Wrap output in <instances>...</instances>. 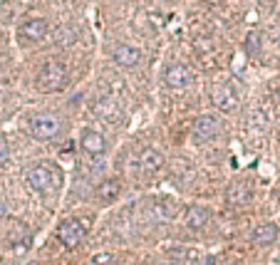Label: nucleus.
Here are the masks:
<instances>
[{"mask_svg":"<svg viewBox=\"0 0 280 265\" xmlns=\"http://www.w3.org/2000/svg\"><path fill=\"white\" fill-rule=\"evenodd\" d=\"M112 263H114L112 253H97V255H92V265H112Z\"/></svg>","mask_w":280,"mask_h":265,"instance_id":"a211bd4d","label":"nucleus"},{"mask_svg":"<svg viewBox=\"0 0 280 265\" xmlns=\"http://www.w3.org/2000/svg\"><path fill=\"white\" fill-rule=\"evenodd\" d=\"M47 20L45 17H28L20 28H17V37L25 42V45H32V42H40L47 37Z\"/></svg>","mask_w":280,"mask_h":265,"instance_id":"423d86ee","label":"nucleus"},{"mask_svg":"<svg viewBox=\"0 0 280 265\" xmlns=\"http://www.w3.org/2000/svg\"><path fill=\"white\" fill-rule=\"evenodd\" d=\"M216 134H218V122H216L213 117L203 114V117L194 119V126H191V137H194V141H196V144H206V141H211L213 137H216Z\"/></svg>","mask_w":280,"mask_h":265,"instance_id":"6e6552de","label":"nucleus"},{"mask_svg":"<svg viewBox=\"0 0 280 265\" xmlns=\"http://www.w3.org/2000/svg\"><path fill=\"white\" fill-rule=\"evenodd\" d=\"M70 84V70L65 62L60 60H47L40 67L38 77H35V87L45 92V94H55V92H62L65 87Z\"/></svg>","mask_w":280,"mask_h":265,"instance_id":"f03ea898","label":"nucleus"},{"mask_svg":"<svg viewBox=\"0 0 280 265\" xmlns=\"http://www.w3.org/2000/svg\"><path fill=\"white\" fill-rule=\"evenodd\" d=\"M196 265H216V258L213 255H203V258H198Z\"/></svg>","mask_w":280,"mask_h":265,"instance_id":"aec40b11","label":"nucleus"},{"mask_svg":"<svg viewBox=\"0 0 280 265\" xmlns=\"http://www.w3.org/2000/svg\"><path fill=\"white\" fill-rule=\"evenodd\" d=\"M246 50L255 55V50H260V35L258 32H248V37H246Z\"/></svg>","mask_w":280,"mask_h":265,"instance_id":"f3484780","label":"nucleus"},{"mask_svg":"<svg viewBox=\"0 0 280 265\" xmlns=\"http://www.w3.org/2000/svg\"><path fill=\"white\" fill-rule=\"evenodd\" d=\"M84 236H87V223L80 221V218H67V221H62L60 228H57V238H60V243H62L65 248H70V251L82 243Z\"/></svg>","mask_w":280,"mask_h":265,"instance_id":"20e7f679","label":"nucleus"},{"mask_svg":"<svg viewBox=\"0 0 280 265\" xmlns=\"http://www.w3.org/2000/svg\"><path fill=\"white\" fill-rule=\"evenodd\" d=\"M278 231H280V216H278Z\"/></svg>","mask_w":280,"mask_h":265,"instance_id":"5701e85b","label":"nucleus"},{"mask_svg":"<svg viewBox=\"0 0 280 265\" xmlns=\"http://www.w3.org/2000/svg\"><path fill=\"white\" fill-rule=\"evenodd\" d=\"M139 168L144 171V174H156V171H161V168H164V154L159 152V149H154V146L141 149Z\"/></svg>","mask_w":280,"mask_h":265,"instance_id":"f8f14e48","label":"nucleus"},{"mask_svg":"<svg viewBox=\"0 0 280 265\" xmlns=\"http://www.w3.org/2000/svg\"><path fill=\"white\" fill-rule=\"evenodd\" d=\"M194 80V74L191 70L181 65V62H174V65H169L166 72H164V82H166L169 89H174V92H179V89H186L189 84Z\"/></svg>","mask_w":280,"mask_h":265,"instance_id":"0eeeda50","label":"nucleus"},{"mask_svg":"<svg viewBox=\"0 0 280 265\" xmlns=\"http://www.w3.org/2000/svg\"><path fill=\"white\" fill-rule=\"evenodd\" d=\"M60 131H62V119H60L57 114L42 112V114H35V117L30 119V134H32L35 139H40V141L55 139Z\"/></svg>","mask_w":280,"mask_h":265,"instance_id":"7ed1b4c3","label":"nucleus"},{"mask_svg":"<svg viewBox=\"0 0 280 265\" xmlns=\"http://www.w3.org/2000/svg\"><path fill=\"white\" fill-rule=\"evenodd\" d=\"M0 77H3V62H0Z\"/></svg>","mask_w":280,"mask_h":265,"instance_id":"4be33fe9","label":"nucleus"},{"mask_svg":"<svg viewBox=\"0 0 280 265\" xmlns=\"http://www.w3.org/2000/svg\"><path fill=\"white\" fill-rule=\"evenodd\" d=\"M152 213H154V218H159V221H171V218H174V211H171L166 198L154 201V203H152Z\"/></svg>","mask_w":280,"mask_h":265,"instance_id":"dca6fc26","label":"nucleus"},{"mask_svg":"<svg viewBox=\"0 0 280 265\" xmlns=\"http://www.w3.org/2000/svg\"><path fill=\"white\" fill-rule=\"evenodd\" d=\"M80 146L82 152H87L89 156H102L107 152V139L102 131H95V129H84L82 139H80Z\"/></svg>","mask_w":280,"mask_h":265,"instance_id":"9d476101","label":"nucleus"},{"mask_svg":"<svg viewBox=\"0 0 280 265\" xmlns=\"http://www.w3.org/2000/svg\"><path fill=\"white\" fill-rule=\"evenodd\" d=\"M122 194V183L117 181V179H104V181H99L97 186V198L102 203H114L117 198Z\"/></svg>","mask_w":280,"mask_h":265,"instance_id":"2eb2a0df","label":"nucleus"},{"mask_svg":"<svg viewBox=\"0 0 280 265\" xmlns=\"http://www.w3.org/2000/svg\"><path fill=\"white\" fill-rule=\"evenodd\" d=\"M8 156H10V149H8V141L0 137V164H5L8 161Z\"/></svg>","mask_w":280,"mask_h":265,"instance_id":"6ab92c4d","label":"nucleus"},{"mask_svg":"<svg viewBox=\"0 0 280 265\" xmlns=\"http://www.w3.org/2000/svg\"><path fill=\"white\" fill-rule=\"evenodd\" d=\"M211 221V211L206 206H189L183 213V223L189 231H203Z\"/></svg>","mask_w":280,"mask_h":265,"instance_id":"9b49d317","label":"nucleus"},{"mask_svg":"<svg viewBox=\"0 0 280 265\" xmlns=\"http://www.w3.org/2000/svg\"><path fill=\"white\" fill-rule=\"evenodd\" d=\"M278 240V225L275 223H260L253 228L251 233V243L253 245H260V248H266V245H273Z\"/></svg>","mask_w":280,"mask_h":265,"instance_id":"ddd939ff","label":"nucleus"},{"mask_svg":"<svg viewBox=\"0 0 280 265\" xmlns=\"http://www.w3.org/2000/svg\"><path fill=\"white\" fill-rule=\"evenodd\" d=\"M226 201L231 206H246L251 201V186L246 181H233L226 191Z\"/></svg>","mask_w":280,"mask_h":265,"instance_id":"4468645a","label":"nucleus"},{"mask_svg":"<svg viewBox=\"0 0 280 265\" xmlns=\"http://www.w3.org/2000/svg\"><path fill=\"white\" fill-rule=\"evenodd\" d=\"M275 104L280 107V87H278V92H275Z\"/></svg>","mask_w":280,"mask_h":265,"instance_id":"412c9836","label":"nucleus"},{"mask_svg":"<svg viewBox=\"0 0 280 265\" xmlns=\"http://www.w3.org/2000/svg\"><path fill=\"white\" fill-rule=\"evenodd\" d=\"M112 60H114V65H119L124 70H132V67H137L141 60H144V55H141L139 47H134V45H119V47H114Z\"/></svg>","mask_w":280,"mask_h":265,"instance_id":"1a4fd4ad","label":"nucleus"},{"mask_svg":"<svg viewBox=\"0 0 280 265\" xmlns=\"http://www.w3.org/2000/svg\"><path fill=\"white\" fill-rule=\"evenodd\" d=\"M211 104L216 109H221V112H233L236 104H238V94H236V89L231 84L218 82L211 87Z\"/></svg>","mask_w":280,"mask_h":265,"instance_id":"39448f33","label":"nucleus"},{"mask_svg":"<svg viewBox=\"0 0 280 265\" xmlns=\"http://www.w3.org/2000/svg\"><path fill=\"white\" fill-rule=\"evenodd\" d=\"M0 5H5V0H0Z\"/></svg>","mask_w":280,"mask_h":265,"instance_id":"b1692460","label":"nucleus"},{"mask_svg":"<svg viewBox=\"0 0 280 265\" xmlns=\"http://www.w3.org/2000/svg\"><path fill=\"white\" fill-rule=\"evenodd\" d=\"M28 186L38 194H55L62 186V171L52 161H40L28 168Z\"/></svg>","mask_w":280,"mask_h":265,"instance_id":"f257e3e1","label":"nucleus"}]
</instances>
